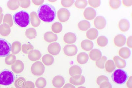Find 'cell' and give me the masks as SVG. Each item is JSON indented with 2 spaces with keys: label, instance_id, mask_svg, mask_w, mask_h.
Masks as SVG:
<instances>
[{
  "label": "cell",
  "instance_id": "obj_1",
  "mask_svg": "<svg viewBox=\"0 0 132 88\" xmlns=\"http://www.w3.org/2000/svg\"><path fill=\"white\" fill-rule=\"evenodd\" d=\"M38 16L41 20L47 23H51L56 18V9L52 5L45 3L42 5L37 11Z\"/></svg>",
  "mask_w": 132,
  "mask_h": 88
},
{
  "label": "cell",
  "instance_id": "obj_2",
  "mask_svg": "<svg viewBox=\"0 0 132 88\" xmlns=\"http://www.w3.org/2000/svg\"><path fill=\"white\" fill-rule=\"evenodd\" d=\"M15 24L22 28L26 27L29 25L30 22V16L29 13L24 10L16 12L13 16Z\"/></svg>",
  "mask_w": 132,
  "mask_h": 88
},
{
  "label": "cell",
  "instance_id": "obj_3",
  "mask_svg": "<svg viewBox=\"0 0 132 88\" xmlns=\"http://www.w3.org/2000/svg\"><path fill=\"white\" fill-rule=\"evenodd\" d=\"M15 76L12 71L8 69H4L0 72V84L8 86L14 82Z\"/></svg>",
  "mask_w": 132,
  "mask_h": 88
},
{
  "label": "cell",
  "instance_id": "obj_4",
  "mask_svg": "<svg viewBox=\"0 0 132 88\" xmlns=\"http://www.w3.org/2000/svg\"><path fill=\"white\" fill-rule=\"evenodd\" d=\"M113 81L116 84H123L127 81L128 78L127 72L121 69H117L113 73L112 75Z\"/></svg>",
  "mask_w": 132,
  "mask_h": 88
},
{
  "label": "cell",
  "instance_id": "obj_5",
  "mask_svg": "<svg viewBox=\"0 0 132 88\" xmlns=\"http://www.w3.org/2000/svg\"><path fill=\"white\" fill-rule=\"evenodd\" d=\"M11 50L10 43L4 39L0 38V57H4L9 56Z\"/></svg>",
  "mask_w": 132,
  "mask_h": 88
},
{
  "label": "cell",
  "instance_id": "obj_6",
  "mask_svg": "<svg viewBox=\"0 0 132 88\" xmlns=\"http://www.w3.org/2000/svg\"><path fill=\"white\" fill-rule=\"evenodd\" d=\"M45 67L42 63L40 61L35 62L32 65L31 71L34 75L40 76L43 74L44 72Z\"/></svg>",
  "mask_w": 132,
  "mask_h": 88
},
{
  "label": "cell",
  "instance_id": "obj_7",
  "mask_svg": "<svg viewBox=\"0 0 132 88\" xmlns=\"http://www.w3.org/2000/svg\"><path fill=\"white\" fill-rule=\"evenodd\" d=\"M57 17L60 22L64 23L69 20L70 17L69 11L64 8L59 9L57 12Z\"/></svg>",
  "mask_w": 132,
  "mask_h": 88
},
{
  "label": "cell",
  "instance_id": "obj_8",
  "mask_svg": "<svg viewBox=\"0 0 132 88\" xmlns=\"http://www.w3.org/2000/svg\"><path fill=\"white\" fill-rule=\"evenodd\" d=\"M94 26L96 29L101 30L105 27L106 24V21L104 17L99 16L94 20Z\"/></svg>",
  "mask_w": 132,
  "mask_h": 88
},
{
  "label": "cell",
  "instance_id": "obj_9",
  "mask_svg": "<svg viewBox=\"0 0 132 88\" xmlns=\"http://www.w3.org/2000/svg\"><path fill=\"white\" fill-rule=\"evenodd\" d=\"M63 51L67 56H72L76 54L78 49L76 46L74 45H67L64 47Z\"/></svg>",
  "mask_w": 132,
  "mask_h": 88
},
{
  "label": "cell",
  "instance_id": "obj_10",
  "mask_svg": "<svg viewBox=\"0 0 132 88\" xmlns=\"http://www.w3.org/2000/svg\"><path fill=\"white\" fill-rule=\"evenodd\" d=\"M61 50L60 44L57 42L51 43L48 47V50L50 54L53 55H56L59 53Z\"/></svg>",
  "mask_w": 132,
  "mask_h": 88
},
{
  "label": "cell",
  "instance_id": "obj_11",
  "mask_svg": "<svg viewBox=\"0 0 132 88\" xmlns=\"http://www.w3.org/2000/svg\"><path fill=\"white\" fill-rule=\"evenodd\" d=\"M96 12L95 9L90 7H88L85 9L83 12L84 17L86 19L91 20L96 17Z\"/></svg>",
  "mask_w": 132,
  "mask_h": 88
},
{
  "label": "cell",
  "instance_id": "obj_12",
  "mask_svg": "<svg viewBox=\"0 0 132 88\" xmlns=\"http://www.w3.org/2000/svg\"><path fill=\"white\" fill-rule=\"evenodd\" d=\"M24 63L21 60H17L11 66L12 71L16 74L21 73L24 70Z\"/></svg>",
  "mask_w": 132,
  "mask_h": 88
},
{
  "label": "cell",
  "instance_id": "obj_13",
  "mask_svg": "<svg viewBox=\"0 0 132 88\" xmlns=\"http://www.w3.org/2000/svg\"><path fill=\"white\" fill-rule=\"evenodd\" d=\"M126 39L123 35L119 34L115 36L114 38V44L118 47H122L126 43Z\"/></svg>",
  "mask_w": 132,
  "mask_h": 88
},
{
  "label": "cell",
  "instance_id": "obj_14",
  "mask_svg": "<svg viewBox=\"0 0 132 88\" xmlns=\"http://www.w3.org/2000/svg\"><path fill=\"white\" fill-rule=\"evenodd\" d=\"M41 54L39 50H31L28 54V57L30 60L32 61H35L41 58Z\"/></svg>",
  "mask_w": 132,
  "mask_h": 88
},
{
  "label": "cell",
  "instance_id": "obj_15",
  "mask_svg": "<svg viewBox=\"0 0 132 88\" xmlns=\"http://www.w3.org/2000/svg\"><path fill=\"white\" fill-rule=\"evenodd\" d=\"M118 26L120 30L123 32L128 31L130 27L129 21L126 19L120 20L119 22Z\"/></svg>",
  "mask_w": 132,
  "mask_h": 88
},
{
  "label": "cell",
  "instance_id": "obj_16",
  "mask_svg": "<svg viewBox=\"0 0 132 88\" xmlns=\"http://www.w3.org/2000/svg\"><path fill=\"white\" fill-rule=\"evenodd\" d=\"M63 40L67 44H72L75 43L77 40L76 35L72 32H68L65 34Z\"/></svg>",
  "mask_w": 132,
  "mask_h": 88
},
{
  "label": "cell",
  "instance_id": "obj_17",
  "mask_svg": "<svg viewBox=\"0 0 132 88\" xmlns=\"http://www.w3.org/2000/svg\"><path fill=\"white\" fill-rule=\"evenodd\" d=\"M44 37L46 41L50 43L56 41L58 39L57 35L54 34L51 31L45 33Z\"/></svg>",
  "mask_w": 132,
  "mask_h": 88
},
{
  "label": "cell",
  "instance_id": "obj_18",
  "mask_svg": "<svg viewBox=\"0 0 132 88\" xmlns=\"http://www.w3.org/2000/svg\"><path fill=\"white\" fill-rule=\"evenodd\" d=\"M30 19L31 24L33 27H36L39 26L40 24V20L39 18L37 13L35 12H32L30 13Z\"/></svg>",
  "mask_w": 132,
  "mask_h": 88
},
{
  "label": "cell",
  "instance_id": "obj_19",
  "mask_svg": "<svg viewBox=\"0 0 132 88\" xmlns=\"http://www.w3.org/2000/svg\"><path fill=\"white\" fill-rule=\"evenodd\" d=\"M64 82V80L63 77L61 76H57L53 79L52 84L55 87L60 88L63 86Z\"/></svg>",
  "mask_w": 132,
  "mask_h": 88
},
{
  "label": "cell",
  "instance_id": "obj_20",
  "mask_svg": "<svg viewBox=\"0 0 132 88\" xmlns=\"http://www.w3.org/2000/svg\"><path fill=\"white\" fill-rule=\"evenodd\" d=\"M98 35V31L95 28H91L88 30L86 33L87 38L89 40H95L97 38Z\"/></svg>",
  "mask_w": 132,
  "mask_h": 88
},
{
  "label": "cell",
  "instance_id": "obj_21",
  "mask_svg": "<svg viewBox=\"0 0 132 88\" xmlns=\"http://www.w3.org/2000/svg\"><path fill=\"white\" fill-rule=\"evenodd\" d=\"M81 46L83 50L86 51H89L93 48L94 45L91 41L85 39L81 42Z\"/></svg>",
  "mask_w": 132,
  "mask_h": 88
},
{
  "label": "cell",
  "instance_id": "obj_22",
  "mask_svg": "<svg viewBox=\"0 0 132 88\" xmlns=\"http://www.w3.org/2000/svg\"><path fill=\"white\" fill-rule=\"evenodd\" d=\"M11 29L10 26L6 23H3L0 25V34L6 36L10 34Z\"/></svg>",
  "mask_w": 132,
  "mask_h": 88
},
{
  "label": "cell",
  "instance_id": "obj_23",
  "mask_svg": "<svg viewBox=\"0 0 132 88\" xmlns=\"http://www.w3.org/2000/svg\"><path fill=\"white\" fill-rule=\"evenodd\" d=\"M79 29L81 31H85L90 28L91 24L90 22L86 20L81 21L78 23Z\"/></svg>",
  "mask_w": 132,
  "mask_h": 88
},
{
  "label": "cell",
  "instance_id": "obj_24",
  "mask_svg": "<svg viewBox=\"0 0 132 88\" xmlns=\"http://www.w3.org/2000/svg\"><path fill=\"white\" fill-rule=\"evenodd\" d=\"M42 60L45 65L50 66L54 63V59L52 55L50 54H46L42 57Z\"/></svg>",
  "mask_w": 132,
  "mask_h": 88
},
{
  "label": "cell",
  "instance_id": "obj_25",
  "mask_svg": "<svg viewBox=\"0 0 132 88\" xmlns=\"http://www.w3.org/2000/svg\"><path fill=\"white\" fill-rule=\"evenodd\" d=\"M21 50V44L20 42L16 41L12 43L11 46V51L13 54L19 53Z\"/></svg>",
  "mask_w": 132,
  "mask_h": 88
},
{
  "label": "cell",
  "instance_id": "obj_26",
  "mask_svg": "<svg viewBox=\"0 0 132 88\" xmlns=\"http://www.w3.org/2000/svg\"><path fill=\"white\" fill-rule=\"evenodd\" d=\"M25 35L27 38L30 39H32L35 38L37 36V32L34 28H29L26 30Z\"/></svg>",
  "mask_w": 132,
  "mask_h": 88
},
{
  "label": "cell",
  "instance_id": "obj_27",
  "mask_svg": "<svg viewBox=\"0 0 132 88\" xmlns=\"http://www.w3.org/2000/svg\"><path fill=\"white\" fill-rule=\"evenodd\" d=\"M89 59L88 54L86 53L81 52L78 55V62L80 64H83L87 63Z\"/></svg>",
  "mask_w": 132,
  "mask_h": 88
},
{
  "label": "cell",
  "instance_id": "obj_28",
  "mask_svg": "<svg viewBox=\"0 0 132 88\" xmlns=\"http://www.w3.org/2000/svg\"><path fill=\"white\" fill-rule=\"evenodd\" d=\"M8 8L10 10H14L18 8L20 6L19 1H9L7 2Z\"/></svg>",
  "mask_w": 132,
  "mask_h": 88
},
{
  "label": "cell",
  "instance_id": "obj_29",
  "mask_svg": "<svg viewBox=\"0 0 132 88\" xmlns=\"http://www.w3.org/2000/svg\"><path fill=\"white\" fill-rule=\"evenodd\" d=\"M98 45L101 47H104L108 44V39L105 36H99L97 39Z\"/></svg>",
  "mask_w": 132,
  "mask_h": 88
},
{
  "label": "cell",
  "instance_id": "obj_30",
  "mask_svg": "<svg viewBox=\"0 0 132 88\" xmlns=\"http://www.w3.org/2000/svg\"><path fill=\"white\" fill-rule=\"evenodd\" d=\"M35 86L38 88H44L47 85V82L45 78L40 77L36 80Z\"/></svg>",
  "mask_w": 132,
  "mask_h": 88
},
{
  "label": "cell",
  "instance_id": "obj_31",
  "mask_svg": "<svg viewBox=\"0 0 132 88\" xmlns=\"http://www.w3.org/2000/svg\"><path fill=\"white\" fill-rule=\"evenodd\" d=\"M52 31L55 33H59L62 31V24L59 22H56L52 25Z\"/></svg>",
  "mask_w": 132,
  "mask_h": 88
},
{
  "label": "cell",
  "instance_id": "obj_32",
  "mask_svg": "<svg viewBox=\"0 0 132 88\" xmlns=\"http://www.w3.org/2000/svg\"><path fill=\"white\" fill-rule=\"evenodd\" d=\"M91 58L93 60H95L101 57V53L98 49H93L89 54Z\"/></svg>",
  "mask_w": 132,
  "mask_h": 88
},
{
  "label": "cell",
  "instance_id": "obj_33",
  "mask_svg": "<svg viewBox=\"0 0 132 88\" xmlns=\"http://www.w3.org/2000/svg\"><path fill=\"white\" fill-rule=\"evenodd\" d=\"M119 54L121 57L123 58H128L130 56V51L128 48L123 47L120 49L119 51Z\"/></svg>",
  "mask_w": 132,
  "mask_h": 88
},
{
  "label": "cell",
  "instance_id": "obj_34",
  "mask_svg": "<svg viewBox=\"0 0 132 88\" xmlns=\"http://www.w3.org/2000/svg\"><path fill=\"white\" fill-rule=\"evenodd\" d=\"M3 23L8 24L10 27H12L13 24V22L12 15L9 14H6L5 15L3 18Z\"/></svg>",
  "mask_w": 132,
  "mask_h": 88
},
{
  "label": "cell",
  "instance_id": "obj_35",
  "mask_svg": "<svg viewBox=\"0 0 132 88\" xmlns=\"http://www.w3.org/2000/svg\"><path fill=\"white\" fill-rule=\"evenodd\" d=\"M88 5V2L87 1H76L74 3V5L76 7L79 9H84L86 8Z\"/></svg>",
  "mask_w": 132,
  "mask_h": 88
},
{
  "label": "cell",
  "instance_id": "obj_36",
  "mask_svg": "<svg viewBox=\"0 0 132 88\" xmlns=\"http://www.w3.org/2000/svg\"><path fill=\"white\" fill-rule=\"evenodd\" d=\"M16 56L12 54H10L7 56L5 59L6 63L8 65H12L16 61Z\"/></svg>",
  "mask_w": 132,
  "mask_h": 88
},
{
  "label": "cell",
  "instance_id": "obj_37",
  "mask_svg": "<svg viewBox=\"0 0 132 88\" xmlns=\"http://www.w3.org/2000/svg\"><path fill=\"white\" fill-rule=\"evenodd\" d=\"M26 82V79L24 78L20 77L15 81V86L16 88H23Z\"/></svg>",
  "mask_w": 132,
  "mask_h": 88
},
{
  "label": "cell",
  "instance_id": "obj_38",
  "mask_svg": "<svg viewBox=\"0 0 132 88\" xmlns=\"http://www.w3.org/2000/svg\"><path fill=\"white\" fill-rule=\"evenodd\" d=\"M34 47L31 44H24L22 46V50L23 53L26 54H29L31 50H33Z\"/></svg>",
  "mask_w": 132,
  "mask_h": 88
},
{
  "label": "cell",
  "instance_id": "obj_39",
  "mask_svg": "<svg viewBox=\"0 0 132 88\" xmlns=\"http://www.w3.org/2000/svg\"><path fill=\"white\" fill-rule=\"evenodd\" d=\"M121 1L119 0L117 1H110L109 5L110 6L111 9H116L120 7L121 6Z\"/></svg>",
  "mask_w": 132,
  "mask_h": 88
},
{
  "label": "cell",
  "instance_id": "obj_40",
  "mask_svg": "<svg viewBox=\"0 0 132 88\" xmlns=\"http://www.w3.org/2000/svg\"><path fill=\"white\" fill-rule=\"evenodd\" d=\"M114 59L118 67L123 68L125 66V62L123 60L121 59L119 57H115Z\"/></svg>",
  "mask_w": 132,
  "mask_h": 88
},
{
  "label": "cell",
  "instance_id": "obj_41",
  "mask_svg": "<svg viewBox=\"0 0 132 88\" xmlns=\"http://www.w3.org/2000/svg\"><path fill=\"white\" fill-rule=\"evenodd\" d=\"M88 3L90 6L94 8H97L100 6L101 2L100 1H88Z\"/></svg>",
  "mask_w": 132,
  "mask_h": 88
},
{
  "label": "cell",
  "instance_id": "obj_42",
  "mask_svg": "<svg viewBox=\"0 0 132 88\" xmlns=\"http://www.w3.org/2000/svg\"><path fill=\"white\" fill-rule=\"evenodd\" d=\"M74 2V1H62L61 4L62 6L66 8H69L72 5Z\"/></svg>",
  "mask_w": 132,
  "mask_h": 88
},
{
  "label": "cell",
  "instance_id": "obj_43",
  "mask_svg": "<svg viewBox=\"0 0 132 88\" xmlns=\"http://www.w3.org/2000/svg\"><path fill=\"white\" fill-rule=\"evenodd\" d=\"M81 72V68L77 66H74L72 67L69 69V73L70 74H72L73 73H80Z\"/></svg>",
  "mask_w": 132,
  "mask_h": 88
},
{
  "label": "cell",
  "instance_id": "obj_44",
  "mask_svg": "<svg viewBox=\"0 0 132 88\" xmlns=\"http://www.w3.org/2000/svg\"><path fill=\"white\" fill-rule=\"evenodd\" d=\"M20 6L23 8H27L29 7L30 5V1H20Z\"/></svg>",
  "mask_w": 132,
  "mask_h": 88
},
{
  "label": "cell",
  "instance_id": "obj_45",
  "mask_svg": "<svg viewBox=\"0 0 132 88\" xmlns=\"http://www.w3.org/2000/svg\"><path fill=\"white\" fill-rule=\"evenodd\" d=\"M106 59V57H104V56L102 57L100 60L97 61L96 62V64H97V66L101 68H103L104 64V62H105Z\"/></svg>",
  "mask_w": 132,
  "mask_h": 88
},
{
  "label": "cell",
  "instance_id": "obj_46",
  "mask_svg": "<svg viewBox=\"0 0 132 88\" xmlns=\"http://www.w3.org/2000/svg\"><path fill=\"white\" fill-rule=\"evenodd\" d=\"M23 88H35V85L32 82L28 81L26 82Z\"/></svg>",
  "mask_w": 132,
  "mask_h": 88
},
{
  "label": "cell",
  "instance_id": "obj_47",
  "mask_svg": "<svg viewBox=\"0 0 132 88\" xmlns=\"http://www.w3.org/2000/svg\"><path fill=\"white\" fill-rule=\"evenodd\" d=\"M114 64L113 63L112 61H108L106 65V67L107 70H109V71H110L111 70H113L114 69Z\"/></svg>",
  "mask_w": 132,
  "mask_h": 88
},
{
  "label": "cell",
  "instance_id": "obj_48",
  "mask_svg": "<svg viewBox=\"0 0 132 88\" xmlns=\"http://www.w3.org/2000/svg\"><path fill=\"white\" fill-rule=\"evenodd\" d=\"M122 4L124 6L126 7H129L131 6L132 5V1H122Z\"/></svg>",
  "mask_w": 132,
  "mask_h": 88
},
{
  "label": "cell",
  "instance_id": "obj_49",
  "mask_svg": "<svg viewBox=\"0 0 132 88\" xmlns=\"http://www.w3.org/2000/svg\"><path fill=\"white\" fill-rule=\"evenodd\" d=\"M132 36H129L127 39V42H126V44L129 47L132 48Z\"/></svg>",
  "mask_w": 132,
  "mask_h": 88
},
{
  "label": "cell",
  "instance_id": "obj_50",
  "mask_svg": "<svg viewBox=\"0 0 132 88\" xmlns=\"http://www.w3.org/2000/svg\"><path fill=\"white\" fill-rule=\"evenodd\" d=\"M32 2L36 5H40L43 3L44 1H32Z\"/></svg>",
  "mask_w": 132,
  "mask_h": 88
},
{
  "label": "cell",
  "instance_id": "obj_51",
  "mask_svg": "<svg viewBox=\"0 0 132 88\" xmlns=\"http://www.w3.org/2000/svg\"><path fill=\"white\" fill-rule=\"evenodd\" d=\"M3 14H2L0 15V24L2 23V20H3Z\"/></svg>",
  "mask_w": 132,
  "mask_h": 88
},
{
  "label": "cell",
  "instance_id": "obj_52",
  "mask_svg": "<svg viewBox=\"0 0 132 88\" xmlns=\"http://www.w3.org/2000/svg\"><path fill=\"white\" fill-rule=\"evenodd\" d=\"M2 7H0V15H1L2 14Z\"/></svg>",
  "mask_w": 132,
  "mask_h": 88
}]
</instances>
